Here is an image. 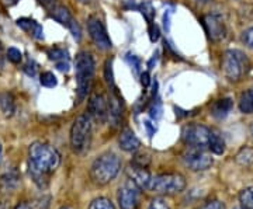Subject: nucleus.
Wrapping results in <instances>:
<instances>
[{"label": "nucleus", "mask_w": 253, "mask_h": 209, "mask_svg": "<svg viewBox=\"0 0 253 209\" xmlns=\"http://www.w3.org/2000/svg\"><path fill=\"white\" fill-rule=\"evenodd\" d=\"M89 209H116V208H114V204H113L109 198L100 197V198H96V200L91 201Z\"/></svg>", "instance_id": "obj_24"}, {"label": "nucleus", "mask_w": 253, "mask_h": 209, "mask_svg": "<svg viewBox=\"0 0 253 209\" xmlns=\"http://www.w3.org/2000/svg\"><path fill=\"white\" fill-rule=\"evenodd\" d=\"M148 209H170L169 208V205L165 202L163 200H154L151 202V205H149V208Z\"/></svg>", "instance_id": "obj_34"}, {"label": "nucleus", "mask_w": 253, "mask_h": 209, "mask_svg": "<svg viewBox=\"0 0 253 209\" xmlns=\"http://www.w3.org/2000/svg\"><path fill=\"white\" fill-rule=\"evenodd\" d=\"M210 134L211 131L204 125H199V124H191L187 127L183 128L181 131V139L186 145L191 146V147H207L208 140H210Z\"/></svg>", "instance_id": "obj_8"}, {"label": "nucleus", "mask_w": 253, "mask_h": 209, "mask_svg": "<svg viewBox=\"0 0 253 209\" xmlns=\"http://www.w3.org/2000/svg\"><path fill=\"white\" fill-rule=\"evenodd\" d=\"M145 127H146V129H148V134H149V137H152L155 132V128H152L151 122H149V121H146V122H145Z\"/></svg>", "instance_id": "obj_40"}, {"label": "nucleus", "mask_w": 253, "mask_h": 209, "mask_svg": "<svg viewBox=\"0 0 253 209\" xmlns=\"http://www.w3.org/2000/svg\"><path fill=\"white\" fill-rule=\"evenodd\" d=\"M4 3L6 4H14V3H17V0H4Z\"/></svg>", "instance_id": "obj_44"}, {"label": "nucleus", "mask_w": 253, "mask_h": 209, "mask_svg": "<svg viewBox=\"0 0 253 209\" xmlns=\"http://www.w3.org/2000/svg\"><path fill=\"white\" fill-rule=\"evenodd\" d=\"M109 104V118L111 119L113 125L116 127V125H118V122L121 119V115H123V103H121V99L118 97V94L116 91L110 96Z\"/></svg>", "instance_id": "obj_16"}, {"label": "nucleus", "mask_w": 253, "mask_h": 209, "mask_svg": "<svg viewBox=\"0 0 253 209\" xmlns=\"http://www.w3.org/2000/svg\"><path fill=\"white\" fill-rule=\"evenodd\" d=\"M128 59H129L131 65L134 66V69H135L136 72H138V70H139V66H141V61H139V59H138L136 56H134V55H132V56L129 55V58H128Z\"/></svg>", "instance_id": "obj_37"}, {"label": "nucleus", "mask_w": 253, "mask_h": 209, "mask_svg": "<svg viewBox=\"0 0 253 209\" xmlns=\"http://www.w3.org/2000/svg\"><path fill=\"white\" fill-rule=\"evenodd\" d=\"M17 26L24 31H27L30 35H33L37 39H44V30L42 27L31 18H20L17 20Z\"/></svg>", "instance_id": "obj_17"}, {"label": "nucleus", "mask_w": 253, "mask_h": 209, "mask_svg": "<svg viewBox=\"0 0 253 209\" xmlns=\"http://www.w3.org/2000/svg\"><path fill=\"white\" fill-rule=\"evenodd\" d=\"M76 84H78V100H84L89 94L91 82L94 77V61L89 52H79L75 59Z\"/></svg>", "instance_id": "obj_3"}, {"label": "nucleus", "mask_w": 253, "mask_h": 209, "mask_svg": "<svg viewBox=\"0 0 253 209\" xmlns=\"http://www.w3.org/2000/svg\"><path fill=\"white\" fill-rule=\"evenodd\" d=\"M118 204L121 209H138L141 204V188L132 180H126L118 190Z\"/></svg>", "instance_id": "obj_9"}, {"label": "nucleus", "mask_w": 253, "mask_h": 209, "mask_svg": "<svg viewBox=\"0 0 253 209\" xmlns=\"http://www.w3.org/2000/svg\"><path fill=\"white\" fill-rule=\"evenodd\" d=\"M61 209H72V208H69V207H63V208H61Z\"/></svg>", "instance_id": "obj_48"}, {"label": "nucleus", "mask_w": 253, "mask_h": 209, "mask_svg": "<svg viewBox=\"0 0 253 209\" xmlns=\"http://www.w3.org/2000/svg\"><path fill=\"white\" fill-rule=\"evenodd\" d=\"M87 31L90 35L91 41L96 44L99 49L107 51L111 48V39H110L107 30L104 27L103 21L96 16H90L87 18Z\"/></svg>", "instance_id": "obj_10"}, {"label": "nucleus", "mask_w": 253, "mask_h": 209, "mask_svg": "<svg viewBox=\"0 0 253 209\" xmlns=\"http://www.w3.org/2000/svg\"><path fill=\"white\" fill-rule=\"evenodd\" d=\"M252 90H253V87H252Z\"/></svg>", "instance_id": "obj_50"}, {"label": "nucleus", "mask_w": 253, "mask_h": 209, "mask_svg": "<svg viewBox=\"0 0 253 209\" xmlns=\"http://www.w3.org/2000/svg\"><path fill=\"white\" fill-rule=\"evenodd\" d=\"M40 82L41 84L44 86V87H48V89H52L56 86V77H55L54 73L51 72H44L41 74V79H40Z\"/></svg>", "instance_id": "obj_25"}, {"label": "nucleus", "mask_w": 253, "mask_h": 209, "mask_svg": "<svg viewBox=\"0 0 253 209\" xmlns=\"http://www.w3.org/2000/svg\"><path fill=\"white\" fill-rule=\"evenodd\" d=\"M104 76H106V82L109 83V86L114 87V79H113V69H111V61H107L106 62V66H104Z\"/></svg>", "instance_id": "obj_31"}, {"label": "nucleus", "mask_w": 253, "mask_h": 209, "mask_svg": "<svg viewBox=\"0 0 253 209\" xmlns=\"http://www.w3.org/2000/svg\"><path fill=\"white\" fill-rule=\"evenodd\" d=\"M91 142V118L89 114L79 115L71 128V146L76 153L89 150Z\"/></svg>", "instance_id": "obj_4"}, {"label": "nucleus", "mask_w": 253, "mask_h": 209, "mask_svg": "<svg viewBox=\"0 0 253 209\" xmlns=\"http://www.w3.org/2000/svg\"><path fill=\"white\" fill-rule=\"evenodd\" d=\"M239 109L244 114H253V90L249 89L241 94L239 99Z\"/></svg>", "instance_id": "obj_22"}, {"label": "nucleus", "mask_w": 253, "mask_h": 209, "mask_svg": "<svg viewBox=\"0 0 253 209\" xmlns=\"http://www.w3.org/2000/svg\"><path fill=\"white\" fill-rule=\"evenodd\" d=\"M126 174H128L129 180L135 182L141 190L149 188L152 177H151L149 172L146 170V167H141V166H136L134 163H129V166L126 167Z\"/></svg>", "instance_id": "obj_14"}, {"label": "nucleus", "mask_w": 253, "mask_h": 209, "mask_svg": "<svg viewBox=\"0 0 253 209\" xmlns=\"http://www.w3.org/2000/svg\"><path fill=\"white\" fill-rule=\"evenodd\" d=\"M170 16H172V11L168 10V11L165 13V17H163V27H165L166 31L170 30Z\"/></svg>", "instance_id": "obj_36"}, {"label": "nucleus", "mask_w": 253, "mask_h": 209, "mask_svg": "<svg viewBox=\"0 0 253 209\" xmlns=\"http://www.w3.org/2000/svg\"><path fill=\"white\" fill-rule=\"evenodd\" d=\"M236 163L244 166V167H251L253 166V147L245 146L242 147L235 156Z\"/></svg>", "instance_id": "obj_21"}, {"label": "nucleus", "mask_w": 253, "mask_h": 209, "mask_svg": "<svg viewBox=\"0 0 253 209\" xmlns=\"http://www.w3.org/2000/svg\"><path fill=\"white\" fill-rule=\"evenodd\" d=\"M232 107H234V103H232L231 99H221V100H217L212 104V107H211V115L218 119L225 118L226 115L231 112Z\"/></svg>", "instance_id": "obj_18"}, {"label": "nucleus", "mask_w": 253, "mask_h": 209, "mask_svg": "<svg viewBox=\"0 0 253 209\" xmlns=\"http://www.w3.org/2000/svg\"><path fill=\"white\" fill-rule=\"evenodd\" d=\"M242 41H244L245 45L253 51V27L245 30L244 34H242Z\"/></svg>", "instance_id": "obj_30"}, {"label": "nucleus", "mask_w": 253, "mask_h": 209, "mask_svg": "<svg viewBox=\"0 0 253 209\" xmlns=\"http://www.w3.org/2000/svg\"><path fill=\"white\" fill-rule=\"evenodd\" d=\"M251 134H252V137H253V124H252V127H251Z\"/></svg>", "instance_id": "obj_46"}, {"label": "nucleus", "mask_w": 253, "mask_h": 209, "mask_svg": "<svg viewBox=\"0 0 253 209\" xmlns=\"http://www.w3.org/2000/svg\"><path fill=\"white\" fill-rule=\"evenodd\" d=\"M149 36H151V41L152 42H156L159 39V28L154 23L149 24Z\"/></svg>", "instance_id": "obj_33"}, {"label": "nucleus", "mask_w": 253, "mask_h": 209, "mask_svg": "<svg viewBox=\"0 0 253 209\" xmlns=\"http://www.w3.org/2000/svg\"><path fill=\"white\" fill-rule=\"evenodd\" d=\"M16 209H31V208L28 207L27 204H24V202H23V204H18L17 207H16Z\"/></svg>", "instance_id": "obj_42"}, {"label": "nucleus", "mask_w": 253, "mask_h": 209, "mask_svg": "<svg viewBox=\"0 0 253 209\" xmlns=\"http://www.w3.org/2000/svg\"><path fill=\"white\" fill-rule=\"evenodd\" d=\"M121 169L120 157L113 152H104L93 162L90 167V177L99 185H106L113 181Z\"/></svg>", "instance_id": "obj_2"}, {"label": "nucleus", "mask_w": 253, "mask_h": 209, "mask_svg": "<svg viewBox=\"0 0 253 209\" xmlns=\"http://www.w3.org/2000/svg\"><path fill=\"white\" fill-rule=\"evenodd\" d=\"M40 1H41L44 6H46V7H48V6H51V4L54 3V0H40Z\"/></svg>", "instance_id": "obj_41"}, {"label": "nucleus", "mask_w": 253, "mask_h": 209, "mask_svg": "<svg viewBox=\"0 0 253 209\" xmlns=\"http://www.w3.org/2000/svg\"><path fill=\"white\" fill-rule=\"evenodd\" d=\"M56 68L61 72H68L69 70V64H68V61H61V62H56Z\"/></svg>", "instance_id": "obj_38"}, {"label": "nucleus", "mask_w": 253, "mask_h": 209, "mask_svg": "<svg viewBox=\"0 0 253 209\" xmlns=\"http://www.w3.org/2000/svg\"><path fill=\"white\" fill-rule=\"evenodd\" d=\"M109 108L110 104L107 99L104 97V94L101 93L91 94L89 104H87V114L90 115L91 119H96L99 124L106 122V119L109 118Z\"/></svg>", "instance_id": "obj_11"}, {"label": "nucleus", "mask_w": 253, "mask_h": 209, "mask_svg": "<svg viewBox=\"0 0 253 209\" xmlns=\"http://www.w3.org/2000/svg\"><path fill=\"white\" fill-rule=\"evenodd\" d=\"M236 209H246V208H244V207H242V208H236Z\"/></svg>", "instance_id": "obj_49"}, {"label": "nucleus", "mask_w": 253, "mask_h": 209, "mask_svg": "<svg viewBox=\"0 0 253 209\" xmlns=\"http://www.w3.org/2000/svg\"><path fill=\"white\" fill-rule=\"evenodd\" d=\"M30 167L37 169L42 173H52L61 164V155L54 146L44 142H34L28 149Z\"/></svg>", "instance_id": "obj_1"}, {"label": "nucleus", "mask_w": 253, "mask_h": 209, "mask_svg": "<svg viewBox=\"0 0 253 209\" xmlns=\"http://www.w3.org/2000/svg\"><path fill=\"white\" fill-rule=\"evenodd\" d=\"M183 162L193 172H204L214 163L211 155L207 153L204 149L191 147V146L183 153Z\"/></svg>", "instance_id": "obj_7"}, {"label": "nucleus", "mask_w": 253, "mask_h": 209, "mask_svg": "<svg viewBox=\"0 0 253 209\" xmlns=\"http://www.w3.org/2000/svg\"><path fill=\"white\" fill-rule=\"evenodd\" d=\"M48 55H49V59L56 61V62L68 61V54H66L63 49H58V48H55V49H52V51H51Z\"/></svg>", "instance_id": "obj_28"}, {"label": "nucleus", "mask_w": 253, "mask_h": 209, "mask_svg": "<svg viewBox=\"0 0 253 209\" xmlns=\"http://www.w3.org/2000/svg\"><path fill=\"white\" fill-rule=\"evenodd\" d=\"M1 153H3V146L0 143V157H1Z\"/></svg>", "instance_id": "obj_45"}, {"label": "nucleus", "mask_w": 253, "mask_h": 209, "mask_svg": "<svg viewBox=\"0 0 253 209\" xmlns=\"http://www.w3.org/2000/svg\"><path fill=\"white\" fill-rule=\"evenodd\" d=\"M0 209H10V207L7 204H4V202H0Z\"/></svg>", "instance_id": "obj_43"}, {"label": "nucleus", "mask_w": 253, "mask_h": 209, "mask_svg": "<svg viewBox=\"0 0 253 209\" xmlns=\"http://www.w3.org/2000/svg\"><path fill=\"white\" fill-rule=\"evenodd\" d=\"M7 58H9L10 62H13V64H20L21 59H23V54L18 51L17 48H9L7 49Z\"/></svg>", "instance_id": "obj_29"}, {"label": "nucleus", "mask_w": 253, "mask_h": 209, "mask_svg": "<svg viewBox=\"0 0 253 209\" xmlns=\"http://www.w3.org/2000/svg\"><path fill=\"white\" fill-rule=\"evenodd\" d=\"M131 163L136 164V166H141V167H146L148 164L151 163V156L145 152H141V153H136L134 160Z\"/></svg>", "instance_id": "obj_27"}, {"label": "nucleus", "mask_w": 253, "mask_h": 209, "mask_svg": "<svg viewBox=\"0 0 253 209\" xmlns=\"http://www.w3.org/2000/svg\"><path fill=\"white\" fill-rule=\"evenodd\" d=\"M52 17H54L56 21H59L61 24H63V26H66V27L69 28L71 33H72L73 38H75L76 41H81V27H79L78 21L72 17V14L69 13V10L66 9V7H63V6H54V7H52Z\"/></svg>", "instance_id": "obj_13"}, {"label": "nucleus", "mask_w": 253, "mask_h": 209, "mask_svg": "<svg viewBox=\"0 0 253 209\" xmlns=\"http://www.w3.org/2000/svg\"><path fill=\"white\" fill-rule=\"evenodd\" d=\"M79 1H82V3H86V1H89V0H79Z\"/></svg>", "instance_id": "obj_47"}, {"label": "nucleus", "mask_w": 253, "mask_h": 209, "mask_svg": "<svg viewBox=\"0 0 253 209\" xmlns=\"http://www.w3.org/2000/svg\"><path fill=\"white\" fill-rule=\"evenodd\" d=\"M120 147L126 152H136L141 147L139 139L135 137V134L131 129H124L118 139Z\"/></svg>", "instance_id": "obj_15"}, {"label": "nucleus", "mask_w": 253, "mask_h": 209, "mask_svg": "<svg viewBox=\"0 0 253 209\" xmlns=\"http://www.w3.org/2000/svg\"><path fill=\"white\" fill-rule=\"evenodd\" d=\"M186 188V178L180 174H161L152 178L149 190L155 194L173 195Z\"/></svg>", "instance_id": "obj_6"}, {"label": "nucleus", "mask_w": 253, "mask_h": 209, "mask_svg": "<svg viewBox=\"0 0 253 209\" xmlns=\"http://www.w3.org/2000/svg\"><path fill=\"white\" fill-rule=\"evenodd\" d=\"M249 61L246 55L238 49H229L222 58V72L231 82H239L248 72Z\"/></svg>", "instance_id": "obj_5"}, {"label": "nucleus", "mask_w": 253, "mask_h": 209, "mask_svg": "<svg viewBox=\"0 0 253 209\" xmlns=\"http://www.w3.org/2000/svg\"><path fill=\"white\" fill-rule=\"evenodd\" d=\"M200 209H225V205L221 201H210Z\"/></svg>", "instance_id": "obj_32"}, {"label": "nucleus", "mask_w": 253, "mask_h": 209, "mask_svg": "<svg viewBox=\"0 0 253 209\" xmlns=\"http://www.w3.org/2000/svg\"><path fill=\"white\" fill-rule=\"evenodd\" d=\"M203 26L207 31L210 39L212 41H221L226 36V28L224 20L217 14H207L203 17Z\"/></svg>", "instance_id": "obj_12"}, {"label": "nucleus", "mask_w": 253, "mask_h": 209, "mask_svg": "<svg viewBox=\"0 0 253 209\" xmlns=\"http://www.w3.org/2000/svg\"><path fill=\"white\" fill-rule=\"evenodd\" d=\"M0 109H1V112H3V115L7 117V118L14 115L16 103H14V99H13L11 94H9V93L0 94Z\"/></svg>", "instance_id": "obj_19"}, {"label": "nucleus", "mask_w": 253, "mask_h": 209, "mask_svg": "<svg viewBox=\"0 0 253 209\" xmlns=\"http://www.w3.org/2000/svg\"><path fill=\"white\" fill-rule=\"evenodd\" d=\"M141 83L144 84V87H148V84H149V73H142V76H141Z\"/></svg>", "instance_id": "obj_39"}, {"label": "nucleus", "mask_w": 253, "mask_h": 209, "mask_svg": "<svg viewBox=\"0 0 253 209\" xmlns=\"http://www.w3.org/2000/svg\"><path fill=\"white\" fill-rule=\"evenodd\" d=\"M208 147L212 153L215 155H222L225 152V142L224 139L219 137V134L211 131L210 134V140H208Z\"/></svg>", "instance_id": "obj_20"}, {"label": "nucleus", "mask_w": 253, "mask_h": 209, "mask_svg": "<svg viewBox=\"0 0 253 209\" xmlns=\"http://www.w3.org/2000/svg\"><path fill=\"white\" fill-rule=\"evenodd\" d=\"M24 72L27 73L28 76H36L37 65L33 61H28L27 64L24 65Z\"/></svg>", "instance_id": "obj_35"}, {"label": "nucleus", "mask_w": 253, "mask_h": 209, "mask_svg": "<svg viewBox=\"0 0 253 209\" xmlns=\"http://www.w3.org/2000/svg\"><path fill=\"white\" fill-rule=\"evenodd\" d=\"M141 13L144 14V17L146 18V21H148L149 24L154 23L155 10L151 3H144V4H141Z\"/></svg>", "instance_id": "obj_26"}, {"label": "nucleus", "mask_w": 253, "mask_h": 209, "mask_svg": "<svg viewBox=\"0 0 253 209\" xmlns=\"http://www.w3.org/2000/svg\"><path fill=\"white\" fill-rule=\"evenodd\" d=\"M239 202L246 209H253V187L245 188L239 194Z\"/></svg>", "instance_id": "obj_23"}]
</instances>
